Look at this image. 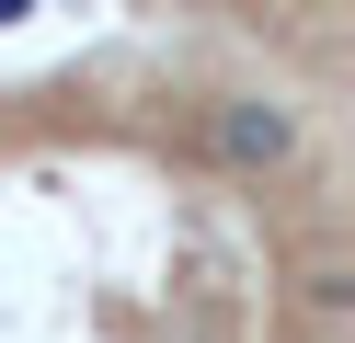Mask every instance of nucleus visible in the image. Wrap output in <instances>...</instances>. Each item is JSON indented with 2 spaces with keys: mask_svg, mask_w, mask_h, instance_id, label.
<instances>
[{
  "mask_svg": "<svg viewBox=\"0 0 355 343\" xmlns=\"http://www.w3.org/2000/svg\"><path fill=\"white\" fill-rule=\"evenodd\" d=\"M218 149H230V160H286L298 126H286L275 103H230V114H218Z\"/></svg>",
  "mask_w": 355,
  "mask_h": 343,
  "instance_id": "f257e3e1",
  "label": "nucleus"
}]
</instances>
